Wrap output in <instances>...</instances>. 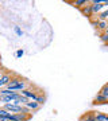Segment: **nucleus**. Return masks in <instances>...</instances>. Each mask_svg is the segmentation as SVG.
Here are the masks:
<instances>
[{
	"instance_id": "obj_13",
	"label": "nucleus",
	"mask_w": 108,
	"mask_h": 121,
	"mask_svg": "<svg viewBox=\"0 0 108 121\" xmlns=\"http://www.w3.org/2000/svg\"><path fill=\"white\" fill-rule=\"evenodd\" d=\"M97 28H99V30H101V31H105L108 28V22H107V20H99Z\"/></svg>"
},
{
	"instance_id": "obj_18",
	"label": "nucleus",
	"mask_w": 108,
	"mask_h": 121,
	"mask_svg": "<svg viewBox=\"0 0 108 121\" xmlns=\"http://www.w3.org/2000/svg\"><path fill=\"white\" fill-rule=\"evenodd\" d=\"M100 38H101V40H103V42H108V36L105 34H101V36H100Z\"/></svg>"
},
{
	"instance_id": "obj_14",
	"label": "nucleus",
	"mask_w": 108,
	"mask_h": 121,
	"mask_svg": "<svg viewBox=\"0 0 108 121\" xmlns=\"http://www.w3.org/2000/svg\"><path fill=\"white\" fill-rule=\"evenodd\" d=\"M35 101H37L39 105H43V104H45V101H46V97H45V94H43V91L38 93V97H37V99H35Z\"/></svg>"
},
{
	"instance_id": "obj_19",
	"label": "nucleus",
	"mask_w": 108,
	"mask_h": 121,
	"mask_svg": "<svg viewBox=\"0 0 108 121\" xmlns=\"http://www.w3.org/2000/svg\"><path fill=\"white\" fill-rule=\"evenodd\" d=\"M3 75H4V73L1 71V69H0V79H1V77H3Z\"/></svg>"
},
{
	"instance_id": "obj_2",
	"label": "nucleus",
	"mask_w": 108,
	"mask_h": 121,
	"mask_svg": "<svg viewBox=\"0 0 108 121\" xmlns=\"http://www.w3.org/2000/svg\"><path fill=\"white\" fill-rule=\"evenodd\" d=\"M92 4V12H93V15H99L100 12H101V9L105 8V5H104V1H101V0H92L91 1Z\"/></svg>"
},
{
	"instance_id": "obj_17",
	"label": "nucleus",
	"mask_w": 108,
	"mask_h": 121,
	"mask_svg": "<svg viewBox=\"0 0 108 121\" xmlns=\"http://www.w3.org/2000/svg\"><path fill=\"white\" fill-rule=\"evenodd\" d=\"M15 55H16V58H22V56L24 55V50H23V48H19Z\"/></svg>"
},
{
	"instance_id": "obj_1",
	"label": "nucleus",
	"mask_w": 108,
	"mask_h": 121,
	"mask_svg": "<svg viewBox=\"0 0 108 121\" xmlns=\"http://www.w3.org/2000/svg\"><path fill=\"white\" fill-rule=\"evenodd\" d=\"M30 85H31V83L28 82V81H26V79H23V78H20V77H12L11 82L7 85V89H8V90H11V91L20 93V91L28 89V86H30Z\"/></svg>"
},
{
	"instance_id": "obj_20",
	"label": "nucleus",
	"mask_w": 108,
	"mask_h": 121,
	"mask_svg": "<svg viewBox=\"0 0 108 121\" xmlns=\"http://www.w3.org/2000/svg\"><path fill=\"white\" fill-rule=\"evenodd\" d=\"M0 121H8L7 118H3V117H0Z\"/></svg>"
},
{
	"instance_id": "obj_15",
	"label": "nucleus",
	"mask_w": 108,
	"mask_h": 121,
	"mask_svg": "<svg viewBox=\"0 0 108 121\" xmlns=\"http://www.w3.org/2000/svg\"><path fill=\"white\" fill-rule=\"evenodd\" d=\"M99 93H100L101 95H104V97L108 99V83H107V85H104V86L101 87V90H100Z\"/></svg>"
},
{
	"instance_id": "obj_10",
	"label": "nucleus",
	"mask_w": 108,
	"mask_h": 121,
	"mask_svg": "<svg viewBox=\"0 0 108 121\" xmlns=\"http://www.w3.org/2000/svg\"><path fill=\"white\" fill-rule=\"evenodd\" d=\"M70 3H72V4H73L74 7H76V8L81 9L82 7H84V5H85L86 3H88V1H86V0H74V1H70Z\"/></svg>"
},
{
	"instance_id": "obj_5",
	"label": "nucleus",
	"mask_w": 108,
	"mask_h": 121,
	"mask_svg": "<svg viewBox=\"0 0 108 121\" xmlns=\"http://www.w3.org/2000/svg\"><path fill=\"white\" fill-rule=\"evenodd\" d=\"M28 118H30V116L26 113H14L9 121H27Z\"/></svg>"
},
{
	"instance_id": "obj_9",
	"label": "nucleus",
	"mask_w": 108,
	"mask_h": 121,
	"mask_svg": "<svg viewBox=\"0 0 108 121\" xmlns=\"http://www.w3.org/2000/svg\"><path fill=\"white\" fill-rule=\"evenodd\" d=\"M24 106H26V108H28L30 110H37V109H39V106H41V105H39L37 101H28Z\"/></svg>"
},
{
	"instance_id": "obj_7",
	"label": "nucleus",
	"mask_w": 108,
	"mask_h": 121,
	"mask_svg": "<svg viewBox=\"0 0 108 121\" xmlns=\"http://www.w3.org/2000/svg\"><path fill=\"white\" fill-rule=\"evenodd\" d=\"M107 102H108V99L105 98L104 95H101L100 93L96 95L95 99H93V104H95V105H97V104H107Z\"/></svg>"
},
{
	"instance_id": "obj_8",
	"label": "nucleus",
	"mask_w": 108,
	"mask_h": 121,
	"mask_svg": "<svg viewBox=\"0 0 108 121\" xmlns=\"http://www.w3.org/2000/svg\"><path fill=\"white\" fill-rule=\"evenodd\" d=\"M14 113L8 112V110H5L4 108H0V117H3V118H7V120H11V117H12Z\"/></svg>"
},
{
	"instance_id": "obj_6",
	"label": "nucleus",
	"mask_w": 108,
	"mask_h": 121,
	"mask_svg": "<svg viewBox=\"0 0 108 121\" xmlns=\"http://www.w3.org/2000/svg\"><path fill=\"white\" fill-rule=\"evenodd\" d=\"M11 79H12V75L8 74V73H4V75L0 79V90H1V87H4V86L7 87V85L11 82Z\"/></svg>"
},
{
	"instance_id": "obj_16",
	"label": "nucleus",
	"mask_w": 108,
	"mask_h": 121,
	"mask_svg": "<svg viewBox=\"0 0 108 121\" xmlns=\"http://www.w3.org/2000/svg\"><path fill=\"white\" fill-rule=\"evenodd\" d=\"M14 31H15V34H16L18 36H22V35H23V31L20 30V27L15 26V27H14Z\"/></svg>"
},
{
	"instance_id": "obj_4",
	"label": "nucleus",
	"mask_w": 108,
	"mask_h": 121,
	"mask_svg": "<svg viewBox=\"0 0 108 121\" xmlns=\"http://www.w3.org/2000/svg\"><path fill=\"white\" fill-rule=\"evenodd\" d=\"M81 13L84 15V16H86V17H92L93 16V12H92V4H91V1H88L84 7H82L81 9Z\"/></svg>"
},
{
	"instance_id": "obj_11",
	"label": "nucleus",
	"mask_w": 108,
	"mask_h": 121,
	"mask_svg": "<svg viewBox=\"0 0 108 121\" xmlns=\"http://www.w3.org/2000/svg\"><path fill=\"white\" fill-rule=\"evenodd\" d=\"M95 117L97 121H108V114H105V113L97 112V113H95Z\"/></svg>"
},
{
	"instance_id": "obj_12",
	"label": "nucleus",
	"mask_w": 108,
	"mask_h": 121,
	"mask_svg": "<svg viewBox=\"0 0 108 121\" xmlns=\"http://www.w3.org/2000/svg\"><path fill=\"white\" fill-rule=\"evenodd\" d=\"M97 19H99V20H107L108 19V8H105L104 11H101V12L97 15Z\"/></svg>"
},
{
	"instance_id": "obj_21",
	"label": "nucleus",
	"mask_w": 108,
	"mask_h": 121,
	"mask_svg": "<svg viewBox=\"0 0 108 121\" xmlns=\"http://www.w3.org/2000/svg\"><path fill=\"white\" fill-rule=\"evenodd\" d=\"M104 34H105V35H107V36H108V28H107V30H105V31H104Z\"/></svg>"
},
{
	"instance_id": "obj_3",
	"label": "nucleus",
	"mask_w": 108,
	"mask_h": 121,
	"mask_svg": "<svg viewBox=\"0 0 108 121\" xmlns=\"http://www.w3.org/2000/svg\"><path fill=\"white\" fill-rule=\"evenodd\" d=\"M42 90H38V91H34L33 89H26V90L20 91V94L23 95V97H26V98H28L30 101H35L37 99V97H38V93H41Z\"/></svg>"
}]
</instances>
